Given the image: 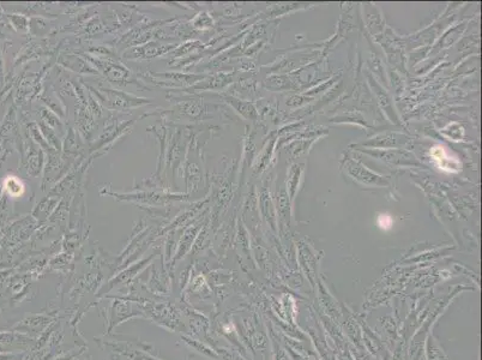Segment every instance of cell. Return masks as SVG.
Masks as SVG:
<instances>
[{
	"label": "cell",
	"instance_id": "cell-1",
	"mask_svg": "<svg viewBox=\"0 0 482 360\" xmlns=\"http://www.w3.org/2000/svg\"><path fill=\"white\" fill-rule=\"evenodd\" d=\"M433 158L435 162H438V166L440 167V169H444V171L448 172H456L460 169V163H458L457 160L452 159L447 150L441 148V147L434 148Z\"/></svg>",
	"mask_w": 482,
	"mask_h": 360
},
{
	"label": "cell",
	"instance_id": "cell-2",
	"mask_svg": "<svg viewBox=\"0 0 482 360\" xmlns=\"http://www.w3.org/2000/svg\"><path fill=\"white\" fill-rule=\"evenodd\" d=\"M392 225V220L389 215H382L379 218V226L382 228H390Z\"/></svg>",
	"mask_w": 482,
	"mask_h": 360
}]
</instances>
